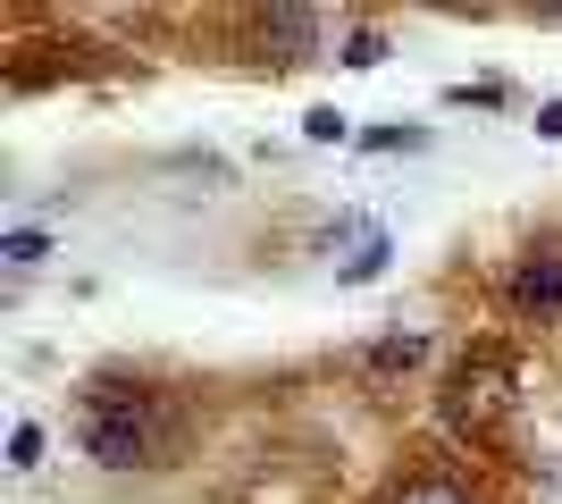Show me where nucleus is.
Segmentation results:
<instances>
[{
  "label": "nucleus",
  "mask_w": 562,
  "mask_h": 504,
  "mask_svg": "<svg viewBox=\"0 0 562 504\" xmlns=\"http://www.w3.org/2000/svg\"><path fill=\"white\" fill-rule=\"evenodd\" d=\"M168 437H177V421H168L160 387L117 379V370L85 379V395H76V446H85L93 471H151V462H168Z\"/></svg>",
  "instance_id": "nucleus-1"
},
{
  "label": "nucleus",
  "mask_w": 562,
  "mask_h": 504,
  "mask_svg": "<svg viewBox=\"0 0 562 504\" xmlns=\"http://www.w3.org/2000/svg\"><path fill=\"white\" fill-rule=\"evenodd\" d=\"M520 412V354L504 336H470L462 354L446 361V387H437V421L462 446H495Z\"/></svg>",
  "instance_id": "nucleus-2"
},
{
  "label": "nucleus",
  "mask_w": 562,
  "mask_h": 504,
  "mask_svg": "<svg viewBox=\"0 0 562 504\" xmlns=\"http://www.w3.org/2000/svg\"><path fill=\"white\" fill-rule=\"evenodd\" d=\"M495 303L520 328H562V236H529L495 269Z\"/></svg>",
  "instance_id": "nucleus-3"
},
{
  "label": "nucleus",
  "mask_w": 562,
  "mask_h": 504,
  "mask_svg": "<svg viewBox=\"0 0 562 504\" xmlns=\"http://www.w3.org/2000/svg\"><path fill=\"white\" fill-rule=\"evenodd\" d=\"M386 253H395V236L378 227L370 211H336L328 227H319V261L345 278V287H361V278H378L386 269Z\"/></svg>",
  "instance_id": "nucleus-4"
},
{
  "label": "nucleus",
  "mask_w": 562,
  "mask_h": 504,
  "mask_svg": "<svg viewBox=\"0 0 562 504\" xmlns=\"http://www.w3.org/2000/svg\"><path fill=\"white\" fill-rule=\"evenodd\" d=\"M378 504H495V496H487L479 471H462V462H412V471L386 480Z\"/></svg>",
  "instance_id": "nucleus-5"
},
{
  "label": "nucleus",
  "mask_w": 562,
  "mask_h": 504,
  "mask_svg": "<svg viewBox=\"0 0 562 504\" xmlns=\"http://www.w3.org/2000/svg\"><path fill=\"white\" fill-rule=\"evenodd\" d=\"M252 43H260V59H278V68H303V59L328 51V18H319V9H260Z\"/></svg>",
  "instance_id": "nucleus-6"
},
{
  "label": "nucleus",
  "mask_w": 562,
  "mask_h": 504,
  "mask_svg": "<svg viewBox=\"0 0 562 504\" xmlns=\"http://www.w3.org/2000/svg\"><path fill=\"white\" fill-rule=\"evenodd\" d=\"M420 361H428V328H386L370 354H361V379H403V370H420Z\"/></svg>",
  "instance_id": "nucleus-7"
},
{
  "label": "nucleus",
  "mask_w": 562,
  "mask_h": 504,
  "mask_svg": "<svg viewBox=\"0 0 562 504\" xmlns=\"http://www.w3.org/2000/svg\"><path fill=\"white\" fill-rule=\"evenodd\" d=\"M386 25H336V59H345V68H378V59H386Z\"/></svg>",
  "instance_id": "nucleus-8"
},
{
  "label": "nucleus",
  "mask_w": 562,
  "mask_h": 504,
  "mask_svg": "<svg viewBox=\"0 0 562 504\" xmlns=\"http://www.w3.org/2000/svg\"><path fill=\"white\" fill-rule=\"evenodd\" d=\"M0 261L18 269V278H25V269H43L50 261V236H43V227H9V236H0Z\"/></svg>",
  "instance_id": "nucleus-9"
},
{
  "label": "nucleus",
  "mask_w": 562,
  "mask_h": 504,
  "mask_svg": "<svg viewBox=\"0 0 562 504\" xmlns=\"http://www.w3.org/2000/svg\"><path fill=\"white\" fill-rule=\"evenodd\" d=\"M361 152H428V126H370Z\"/></svg>",
  "instance_id": "nucleus-10"
},
{
  "label": "nucleus",
  "mask_w": 562,
  "mask_h": 504,
  "mask_svg": "<svg viewBox=\"0 0 562 504\" xmlns=\"http://www.w3.org/2000/svg\"><path fill=\"white\" fill-rule=\"evenodd\" d=\"M303 135H311V144H345L352 126H345V110H336V101H319V110H303Z\"/></svg>",
  "instance_id": "nucleus-11"
},
{
  "label": "nucleus",
  "mask_w": 562,
  "mask_h": 504,
  "mask_svg": "<svg viewBox=\"0 0 562 504\" xmlns=\"http://www.w3.org/2000/svg\"><path fill=\"white\" fill-rule=\"evenodd\" d=\"M43 462V421H18L9 429V471H34Z\"/></svg>",
  "instance_id": "nucleus-12"
},
{
  "label": "nucleus",
  "mask_w": 562,
  "mask_h": 504,
  "mask_svg": "<svg viewBox=\"0 0 562 504\" xmlns=\"http://www.w3.org/2000/svg\"><path fill=\"white\" fill-rule=\"evenodd\" d=\"M529 126H538L546 144H562V101H538V119H529Z\"/></svg>",
  "instance_id": "nucleus-13"
}]
</instances>
